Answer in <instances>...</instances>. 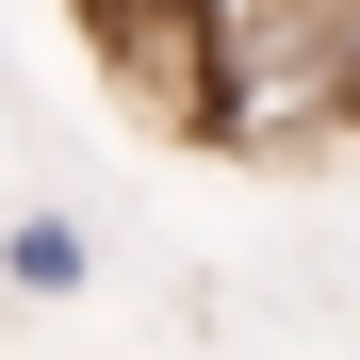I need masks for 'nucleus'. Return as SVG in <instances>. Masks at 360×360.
Listing matches in <instances>:
<instances>
[{
  "mask_svg": "<svg viewBox=\"0 0 360 360\" xmlns=\"http://www.w3.org/2000/svg\"><path fill=\"white\" fill-rule=\"evenodd\" d=\"M0 278H17V295H82V229L66 213H17V229H0Z\"/></svg>",
  "mask_w": 360,
  "mask_h": 360,
  "instance_id": "obj_1",
  "label": "nucleus"
}]
</instances>
